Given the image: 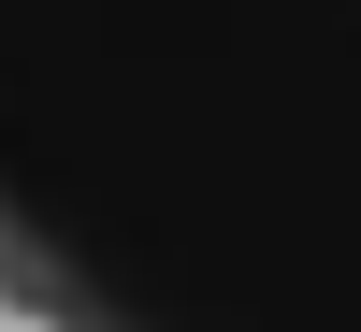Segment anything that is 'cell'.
<instances>
[]
</instances>
